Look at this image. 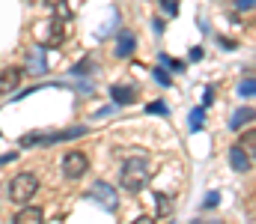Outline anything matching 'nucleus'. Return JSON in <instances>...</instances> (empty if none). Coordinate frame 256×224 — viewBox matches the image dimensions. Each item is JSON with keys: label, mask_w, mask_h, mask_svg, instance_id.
<instances>
[{"label": "nucleus", "mask_w": 256, "mask_h": 224, "mask_svg": "<svg viewBox=\"0 0 256 224\" xmlns=\"http://www.w3.org/2000/svg\"><path fill=\"white\" fill-rule=\"evenodd\" d=\"M90 69H92V60H80V66H74L72 72H74V75H84V72H90Z\"/></svg>", "instance_id": "23"}, {"label": "nucleus", "mask_w": 256, "mask_h": 224, "mask_svg": "<svg viewBox=\"0 0 256 224\" xmlns=\"http://www.w3.org/2000/svg\"><path fill=\"white\" fill-rule=\"evenodd\" d=\"M236 6L238 9H250V6H256V0H236Z\"/></svg>", "instance_id": "24"}, {"label": "nucleus", "mask_w": 256, "mask_h": 224, "mask_svg": "<svg viewBox=\"0 0 256 224\" xmlns=\"http://www.w3.org/2000/svg\"><path fill=\"white\" fill-rule=\"evenodd\" d=\"M131 224H155V218H149V215H140L137 221H131Z\"/></svg>", "instance_id": "26"}, {"label": "nucleus", "mask_w": 256, "mask_h": 224, "mask_svg": "<svg viewBox=\"0 0 256 224\" xmlns=\"http://www.w3.org/2000/svg\"><path fill=\"white\" fill-rule=\"evenodd\" d=\"M155 81H158V84H164V87H170V75H167V69H161V66H158V69H155Z\"/></svg>", "instance_id": "22"}, {"label": "nucleus", "mask_w": 256, "mask_h": 224, "mask_svg": "<svg viewBox=\"0 0 256 224\" xmlns=\"http://www.w3.org/2000/svg\"><path fill=\"white\" fill-rule=\"evenodd\" d=\"M238 96H256V81H242L238 84Z\"/></svg>", "instance_id": "18"}, {"label": "nucleus", "mask_w": 256, "mask_h": 224, "mask_svg": "<svg viewBox=\"0 0 256 224\" xmlns=\"http://www.w3.org/2000/svg\"><path fill=\"white\" fill-rule=\"evenodd\" d=\"M36 188H39V179L33 173H18V176L9 179V197L15 203H27L36 194Z\"/></svg>", "instance_id": "2"}, {"label": "nucleus", "mask_w": 256, "mask_h": 224, "mask_svg": "<svg viewBox=\"0 0 256 224\" xmlns=\"http://www.w3.org/2000/svg\"><path fill=\"white\" fill-rule=\"evenodd\" d=\"M15 224H45V215H42V209H36V206H24V209L15 215Z\"/></svg>", "instance_id": "12"}, {"label": "nucleus", "mask_w": 256, "mask_h": 224, "mask_svg": "<svg viewBox=\"0 0 256 224\" xmlns=\"http://www.w3.org/2000/svg\"><path fill=\"white\" fill-rule=\"evenodd\" d=\"M146 111H149V114H158V117H167V114H170V111H167V102H152Z\"/></svg>", "instance_id": "19"}, {"label": "nucleus", "mask_w": 256, "mask_h": 224, "mask_svg": "<svg viewBox=\"0 0 256 224\" xmlns=\"http://www.w3.org/2000/svg\"><path fill=\"white\" fill-rule=\"evenodd\" d=\"M218 203H220V194H218V191H212V194H208V197L202 200V206H206V209H214Z\"/></svg>", "instance_id": "21"}, {"label": "nucleus", "mask_w": 256, "mask_h": 224, "mask_svg": "<svg viewBox=\"0 0 256 224\" xmlns=\"http://www.w3.org/2000/svg\"><path fill=\"white\" fill-rule=\"evenodd\" d=\"M45 69H48V63H45V54H42V51H39V54L33 51V54H30V66H27V72L45 75Z\"/></svg>", "instance_id": "13"}, {"label": "nucleus", "mask_w": 256, "mask_h": 224, "mask_svg": "<svg viewBox=\"0 0 256 224\" xmlns=\"http://www.w3.org/2000/svg\"><path fill=\"white\" fill-rule=\"evenodd\" d=\"M202 117H206V111H202V108L191 111V129H194V132H200V129H202Z\"/></svg>", "instance_id": "17"}, {"label": "nucleus", "mask_w": 256, "mask_h": 224, "mask_svg": "<svg viewBox=\"0 0 256 224\" xmlns=\"http://www.w3.org/2000/svg\"><path fill=\"white\" fill-rule=\"evenodd\" d=\"M134 48H137V39H134V33H120V39H116V48H114V51H116V57H122V60H126V57H131V54H134Z\"/></svg>", "instance_id": "10"}, {"label": "nucleus", "mask_w": 256, "mask_h": 224, "mask_svg": "<svg viewBox=\"0 0 256 224\" xmlns=\"http://www.w3.org/2000/svg\"><path fill=\"white\" fill-rule=\"evenodd\" d=\"M48 6H57V18H68V6H66V0H48Z\"/></svg>", "instance_id": "20"}, {"label": "nucleus", "mask_w": 256, "mask_h": 224, "mask_svg": "<svg viewBox=\"0 0 256 224\" xmlns=\"http://www.w3.org/2000/svg\"><path fill=\"white\" fill-rule=\"evenodd\" d=\"M161 63H164L167 69H173V72H185V63H182V60H173V57H167V54H161Z\"/></svg>", "instance_id": "16"}, {"label": "nucleus", "mask_w": 256, "mask_h": 224, "mask_svg": "<svg viewBox=\"0 0 256 224\" xmlns=\"http://www.w3.org/2000/svg\"><path fill=\"white\" fill-rule=\"evenodd\" d=\"M214 224H220V221H214Z\"/></svg>", "instance_id": "28"}, {"label": "nucleus", "mask_w": 256, "mask_h": 224, "mask_svg": "<svg viewBox=\"0 0 256 224\" xmlns=\"http://www.w3.org/2000/svg\"><path fill=\"white\" fill-rule=\"evenodd\" d=\"M155 203H158V215H170L173 206H170V197L167 194H155Z\"/></svg>", "instance_id": "14"}, {"label": "nucleus", "mask_w": 256, "mask_h": 224, "mask_svg": "<svg viewBox=\"0 0 256 224\" xmlns=\"http://www.w3.org/2000/svg\"><path fill=\"white\" fill-rule=\"evenodd\" d=\"M254 117H256L254 108H238V111L232 114V120H230V129H232V132H242L248 123H254Z\"/></svg>", "instance_id": "11"}, {"label": "nucleus", "mask_w": 256, "mask_h": 224, "mask_svg": "<svg viewBox=\"0 0 256 224\" xmlns=\"http://www.w3.org/2000/svg\"><path fill=\"white\" fill-rule=\"evenodd\" d=\"M230 164H232V170H238V173H248V170H250L248 149H244V147H232V149H230Z\"/></svg>", "instance_id": "9"}, {"label": "nucleus", "mask_w": 256, "mask_h": 224, "mask_svg": "<svg viewBox=\"0 0 256 224\" xmlns=\"http://www.w3.org/2000/svg\"><path fill=\"white\" fill-rule=\"evenodd\" d=\"M202 57V48H191V60H200Z\"/></svg>", "instance_id": "27"}, {"label": "nucleus", "mask_w": 256, "mask_h": 224, "mask_svg": "<svg viewBox=\"0 0 256 224\" xmlns=\"http://www.w3.org/2000/svg\"><path fill=\"white\" fill-rule=\"evenodd\" d=\"M86 197H90V200H98V203H102L104 209H110V212L120 206V194H116L108 182H96V185L90 188V194H86Z\"/></svg>", "instance_id": "3"}, {"label": "nucleus", "mask_w": 256, "mask_h": 224, "mask_svg": "<svg viewBox=\"0 0 256 224\" xmlns=\"http://www.w3.org/2000/svg\"><path fill=\"white\" fill-rule=\"evenodd\" d=\"M212 102H214V93H212V90H206V93H202V105H212Z\"/></svg>", "instance_id": "25"}, {"label": "nucleus", "mask_w": 256, "mask_h": 224, "mask_svg": "<svg viewBox=\"0 0 256 224\" xmlns=\"http://www.w3.org/2000/svg\"><path fill=\"white\" fill-rule=\"evenodd\" d=\"M80 135H86V126H72V129H63V132H54V135L42 138V144H57V141H74V138H80Z\"/></svg>", "instance_id": "8"}, {"label": "nucleus", "mask_w": 256, "mask_h": 224, "mask_svg": "<svg viewBox=\"0 0 256 224\" xmlns=\"http://www.w3.org/2000/svg\"><path fill=\"white\" fill-rule=\"evenodd\" d=\"M86 167H90V158H86V152H68L63 155V173L68 179H78V176H84L86 173Z\"/></svg>", "instance_id": "4"}, {"label": "nucleus", "mask_w": 256, "mask_h": 224, "mask_svg": "<svg viewBox=\"0 0 256 224\" xmlns=\"http://www.w3.org/2000/svg\"><path fill=\"white\" fill-rule=\"evenodd\" d=\"M63 39H66L63 18H51V21L42 27V42H45L48 48H57V45H63Z\"/></svg>", "instance_id": "5"}, {"label": "nucleus", "mask_w": 256, "mask_h": 224, "mask_svg": "<svg viewBox=\"0 0 256 224\" xmlns=\"http://www.w3.org/2000/svg\"><path fill=\"white\" fill-rule=\"evenodd\" d=\"M120 182H122V188H126V191L140 194V191L146 188V182H149V167H146V161H143V158H131L126 167H122Z\"/></svg>", "instance_id": "1"}, {"label": "nucleus", "mask_w": 256, "mask_h": 224, "mask_svg": "<svg viewBox=\"0 0 256 224\" xmlns=\"http://www.w3.org/2000/svg\"><path fill=\"white\" fill-rule=\"evenodd\" d=\"M238 147L256 149V129H248V132H242V144H238Z\"/></svg>", "instance_id": "15"}, {"label": "nucleus", "mask_w": 256, "mask_h": 224, "mask_svg": "<svg viewBox=\"0 0 256 224\" xmlns=\"http://www.w3.org/2000/svg\"><path fill=\"white\" fill-rule=\"evenodd\" d=\"M21 78H24V69H21V66H6V69L0 72V93H3V96L12 93V90L21 84Z\"/></svg>", "instance_id": "6"}, {"label": "nucleus", "mask_w": 256, "mask_h": 224, "mask_svg": "<svg viewBox=\"0 0 256 224\" xmlns=\"http://www.w3.org/2000/svg\"><path fill=\"white\" fill-rule=\"evenodd\" d=\"M110 96H114L116 105H131L137 99V87H131V84H114L110 87Z\"/></svg>", "instance_id": "7"}]
</instances>
